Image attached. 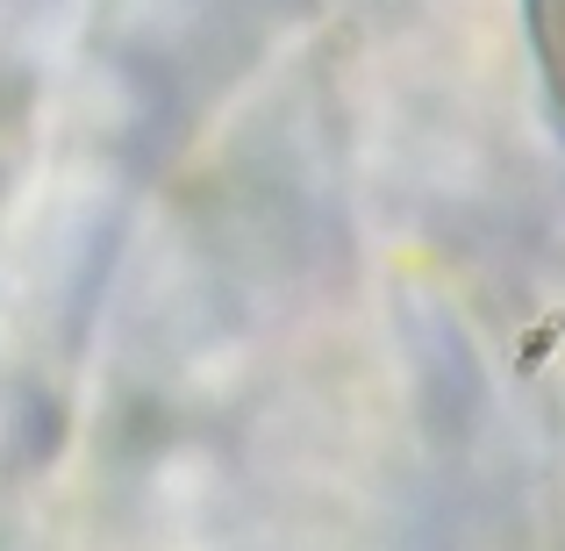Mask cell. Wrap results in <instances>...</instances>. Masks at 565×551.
Instances as JSON below:
<instances>
[{"label":"cell","mask_w":565,"mask_h":551,"mask_svg":"<svg viewBox=\"0 0 565 551\" xmlns=\"http://www.w3.org/2000/svg\"><path fill=\"white\" fill-rule=\"evenodd\" d=\"M537 8H544V51H552V72L565 86V0H537Z\"/></svg>","instance_id":"obj_1"}]
</instances>
